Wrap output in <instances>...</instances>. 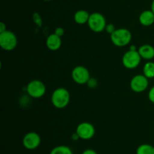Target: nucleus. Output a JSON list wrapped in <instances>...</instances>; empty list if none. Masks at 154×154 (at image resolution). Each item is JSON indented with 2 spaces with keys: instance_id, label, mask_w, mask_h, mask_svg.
Listing matches in <instances>:
<instances>
[{
  "instance_id": "nucleus-14",
  "label": "nucleus",
  "mask_w": 154,
  "mask_h": 154,
  "mask_svg": "<svg viewBox=\"0 0 154 154\" xmlns=\"http://www.w3.org/2000/svg\"><path fill=\"white\" fill-rule=\"evenodd\" d=\"M90 14L86 10H78L74 15V20L75 23L79 25H84L87 24L90 18Z\"/></svg>"
},
{
  "instance_id": "nucleus-27",
  "label": "nucleus",
  "mask_w": 154,
  "mask_h": 154,
  "mask_svg": "<svg viewBox=\"0 0 154 154\" xmlns=\"http://www.w3.org/2000/svg\"></svg>"
},
{
  "instance_id": "nucleus-18",
  "label": "nucleus",
  "mask_w": 154,
  "mask_h": 154,
  "mask_svg": "<svg viewBox=\"0 0 154 154\" xmlns=\"http://www.w3.org/2000/svg\"><path fill=\"white\" fill-rule=\"evenodd\" d=\"M87 85H88V87L90 88H96L98 85L97 79L95 78H92V77H90L89 81L87 82Z\"/></svg>"
},
{
  "instance_id": "nucleus-1",
  "label": "nucleus",
  "mask_w": 154,
  "mask_h": 154,
  "mask_svg": "<svg viewBox=\"0 0 154 154\" xmlns=\"http://www.w3.org/2000/svg\"><path fill=\"white\" fill-rule=\"evenodd\" d=\"M70 101V93L65 88H58L51 95V103L57 109H64Z\"/></svg>"
},
{
  "instance_id": "nucleus-16",
  "label": "nucleus",
  "mask_w": 154,
  "mask_h": 154,
  "mask_svg": "<svg viewBox=\"0 0 154 154\" xmlns=\"http://www.w3.org/2000/svg\"><path fill=\"white\" fill-rule=\"evenodd\" d=\"M50 154H73V152L69 146L60 145L53 148Z\"/></svg>"
},
{
  "instance_id": "nucleus-13",
  "label": "nucleus",
  "mask_w": 154,
  "mask_h": 154,
  "mask_svg": "<svg viewBox=\"0 0 154 154\" xmlns=\"http://www.w3.org/2000/svg\"><path fill=\"white\" fill-rule=\"evenodd\" d=\"M138 51L141 58L146 60H150L154 57V47L148 44L140 46Z\"/></svg>"
},
{
  "instance_id": "nucleus-22",
  "label": "nucleus",
  "mask_w": 154,
  "mask_h": 154,
  "mask_svg": "<svg viewBox=\"0 0 154 154\" xmlns=\"http://www.w3.org/2000/svg\"><path fill=\"white\" fill-rule=\"evenodd\" d=\"M82 154H98V153L96 152V150H94V149H85L84 151H83Z\"/></svg>"
},
{
  "instance_id": "nucleus-19",
  "label": "nucleus",
  "mask_w": 154,
  "mask_h": 154,
  "mask_svg": "<svg viewBox=\"0 0 154 154\" xmlns=\"http://www.w3.org/2000/svg\"><path fill=\"white\" fill-rule=\"evenodd\" d=\"M115 30H116L115 26H114L113 24H107L106 27H105V31H106L108 33H109L110 35L112 34Z\"/></svg>"
},
{
  "instance_id": "nucleus-9",
  "label": "nucleus",
  "mask_w": 154,
  "mask_h": 154,
  "mask_svg": "<svg viewBox=\"0 0 154 154\" xmlns=\"http://www.w3.org/2000/svg\"><path fill=\"white\" fill-rule=\"evenodd\" d=\"M148 79L144 74L135 75L130 81L131 89L136 93H141L144 91L148 87Z\"/></svg>"
},
{
  "instance_id": "nucleus-4",
  "label": "nucleus",
  "mask_w": 154,
  "mask_h": 154,
  "mask_svg": "<svg viewBox=\"0 0 154 154\" xmlns=\"http://www.w3.org/2000/svg\"><path fill=\"white\" fill-rule=\"evenodd\" d=\"M141 57L138 50H130L124 53L122 57V63L124 67L129 69H135L139 66Z\"/></svg>"
},
{
  "instance_id": "nucleus-8",
  "label": "nucleus",
  "mask_w": 154,
  "mask_h": 154,
  "mask_svg": "<svg viewBox=\"0 0 154 154\" xmlns=\"http://www.w3.org/2000/svg\"><path fill=\"white\" fill-rule=\"evenodd\" d=\"M75 132L79 136L80 139L87 140L94 137L96 134V128L94 125L90 122H84L80 123L77 126Z\"/></svg>"
},
{
  "instance_id": "nucleus-26",
  "label": "nucleus",
  "mask_w": 154,
  "mask_h": 154,
  "mask_svg": "<svg viewBox=\"0 0 154 154\" xmlns=\"http://www.w3.org/2000/svg\"><path fill=\"white\" fill-rule=\"evenodd\" d=\"M44 1H46V2H48V1H51V0H44Z\"/></svg>"
},
{
  "instance_id": "nucleus-12",
  "label": "nucleus",
  "mask_w": 154,
  "mask_h": 154,
  "mask_svg": "<svg viewBox=\"0 0 154 154\" xmlns=\"http://www.w3.org/2000/svg\"><path fill=\"white\" fill-rule=\"evenodd\" d=\"M140 24L144 27L151 26L154 23V14L151 10H145L140 14L138 17Z\"/></svg>"
},
{
  "instance_id": "nucleus-2",
  "label": "nucleus",
  "mask_w": 154,
  "mask_h": 154,
  "mask_svg": "<svg viewBox=\"0 0 154 154\" xmlns=\"http://www.w3.org/2000/svg\"><path fill=\"white\" fill-rule=\"evenodd\" d=\"M132 35L128 29L119 28L111 34V41L117 47H124L132 41Z\"/></svg>"
},
{
  "instance_id": "nucleus-17",
  "label": "nucleus",
  "mask_w": 154,
  "mask_h": 154,
  "mask_svg": "<svg viewBox=\"0 0 154 154\" xmlns=\"http://www.w3.org/2000/svg\"><path fill=\"white\" fill-rule=\"evenodd\" d=\"M136 154H154V146L148 143H143L137 148Z\"/></svg>"
},
{
  "instance_id": "nucleus-20",
  "label": "nucleus",
  "mask_w": 154,
  "mask_h": 154,
  "mask_svg": "<svg viewBox=\"0 0 154 154\" xmlns=\"http://www.w3.org/2000/svg\"><path fill=\"white\" fill-rule=\"evenodd\" d=\"M54 33L60 37H62L65 34V30L63 27H57V28H56Z\"/></svg>"
},
{
  "instance_id": "nucleus-5",
  "label": "nucleus",
  "mask_w": 154,
  "mask_h": 154,
  "mask_svg": "<svg viewBox=\"0 0 154 154\" xmlns=\"http://www.w3.org/2000/svg\"><path fill=\"white\" fill-rule=\"evenodd\" d=\"M17 36L10 30L0 33V46L5 51H12L17 45Z\"/></svg>"
},
{
  "instance_id": "nucleus-3",
  "label": "nucleus",
  "mask_w": 154,
  "mask_h": 154,
  "mask_svg": "<svg viewBox=\"0 0 154 154\" xmlns=\"http://www.w3.org/2000/svg\"><path fill=\"white\" fill-rule=\"evenodd\" d=\"M89 28L94 33H101L105 30L107 26L106 19L102 14L94 12L90 14L88 23Z\"/></svg>"
},
{
  "instance_id": "nucleus-15",
  "label": "nucleus",
  "mask_w": 154,
  "mask_h": 154,
  "mask_svg": "<svg viewBox=\"0 0 154 154\" xmlns=\"http://www.w3.org/2000/svg\"><path fill=\"white\" fill-rule=\"evenodd\" d=\"M143 73L147 79L154 78V62L147 61L143 68Z\"/></svg>"
},
{
  "instance_id": "nucleus-23",
  "label": "nucleus",
  "mask_w": 154,
  "mask_h": 154,
  "mask_svg": "<svg viewBox=\"0 0 154 154\" xmlns=\"http://www.w3.org/2000/svg\"><path fill=\"white\" fill-rule=\"evenodd\" d=\"M6 30H7V29H6V25L4 24V22L0 23V33L6 31Z\"/></svg>"
},
{
  "instance_id": "nucleus-10",
  "label": "nucleus",
  "mask_w": 154,
  "mask_h": 154,
  "mask_svg": "<svg viewBox=\"0 0 154 154\" xmlns=\"http://www.w3.org/2000/svg\"><path fill=\"white\" fill-rule=\"evenodd\" d=\"M41 144V137L35 131H29L24 135L23 138V145L26 149L33 150L37 149Z\"/></svg>"
},
{
  "instance_id": "nucleus-6",
  "label": "nucleus",
  "mask_w": 154,
  "mask_h": 154,
  "mask_svg": "<svg viewBox=\"0 0 154 154\" xmlns=\"http://www.w3.org/2000/svg\"><path fill=\"white\" fill-rule=\"evenodd\" d=\"M26 91L28 95L33 98H41L45 95L46 86L41 80L35 79L29 82L26 86Z\"/></svg>"
},
{
  "instance_id": "nucleus-21",
  "label": "nucleus",
  "mask_w": 154,
  "mask_h": 154,
  "mask_svg": "<svg viewBox=\"0 0 154 154\" xmlns=\"http://www.w3.org/2000/svg\"><path fill=\"white\" fill-rule=\"evenodd\" d=\"M148 98L152 103L154 104V86H153V87L150 89V91H149Z\"/></svg>"
},
{
  "instance_id": "nucleus-7",
  "label": "nucleus",
  "mask_w": 154,
  "mask_h": 154,
  "mask_svg": "<svg viewBox=\"0 0 154 154\" xmlns=\"http://www.w3.org/2000/svg\"><path fill=\"white\" fill-rule=\"evenodd\" d=\"M72 78L75 83L78 85L87 84L90 79V71L87 67L78 65L74 67L72 71Z\"/></svg>"
},
{
  "instance_id": "nucleus-25",
  "label": "nucleus",
  "mask_w": 154,
  "mask_h": 154,
  "mask_svg": "<svg viewBox=\"0 0 154 154\" xmlns=\"http://www.w3.org/2000/svg\"><path fill=\"white\" fill-rule=\"evenodd\" d=\"M150 10L152 11L153 12L154 14V0H153V2H152V4H151V9Z\"/></svg>"
},
{
  "instance_id": "nucleus-24",
  "label": "nucleus",
  "mask_w": 154,
  "mask_h": 154,
  "mask_svg": "<svg viewBox=\"0 0 154 154\" xmlns=\"http://www.w3.org/2000/svg\"><path fill=\"white\" fill-rule=\"evenodd\" d=\"M72 140H78V139H80V138H79V136L78 135V134H77L76 132H75L73 134H72Z\"/></svg>"
},
{
  "instance_id": "nucleus-11",
  "label": "nucleus",
  "mask_w": 154,
  "mask_h": 154,
  "mask_svg": "<svg viewBox=\"0 0 154 154\" xmlns=\"http://www.w3.org/2000/svg\"><path fill=\"white\" fill-rule=\"evenodd\" d=\"M46 45L51 51H57L62 46L61 37L56 35L55 33L49 35L46 39Z\"/></svg>"
}]
</instances>
